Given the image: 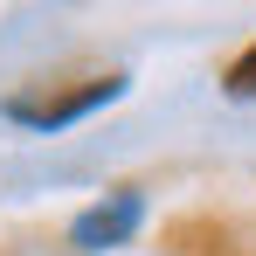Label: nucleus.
I'll use <instances>...</instances> for the list:
<instances>
[{
  "label": "nucleus",
  "instance_id": "obj_1",
  "mask_svg": "<svg viewBox=\"0 0 256 256\" xmlns=\"http://www.w3.org/2000/svg\"><path fill=\"white\" fill-rule=\"evenodd\" d=\"M132 228H138V194H118L111 208H90L84 222H76V242H84V250H104V242H125Z\"/></svg>",
  "mask_w": 256,
  "mask_h": 256
},
{
  "label": "nucleus",
  "instance_id": "obj_2",
  "mask_svg": "<svg viewBox=\"0 0 256 256\" xmlns=\"http://www.w3.org/2000/svg\"><path fill=\"white\" fill-rule=\"evenodd\" d=\"M104 97H118V84H84L76 97H56V104H14V118H28V125H70V118H84L90 104H104Z\"/></svg>",
  "mask_w": 256,
  "mask_h": 256
},
{
  "label": "nucleus",
  "instance_id": "obj_3",
  "mask_svg": "<svg viewBox=\"0 0 256 256\" xmlns=\"http://www.w3.org/2000/svg\"><path fill=\"white\" fill-rule=\"evenodd\" d=\"M228 97H256V48H242L228 62Z\"/></svg>",
  "mask_w": 256,
  "mask_h": 256
}]
</instances>
